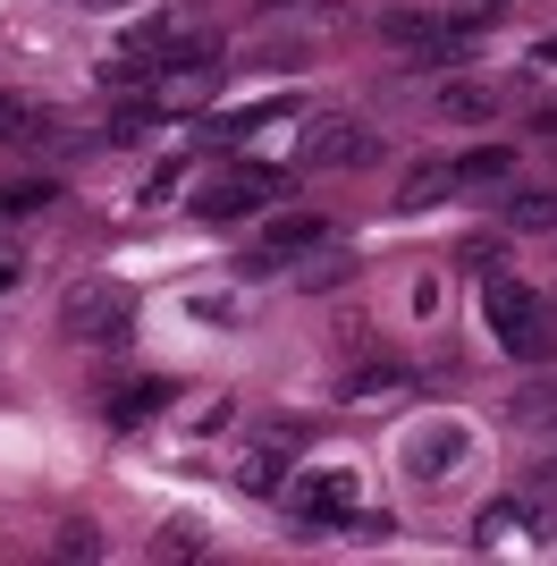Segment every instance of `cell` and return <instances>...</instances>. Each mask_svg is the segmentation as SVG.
<instances>
[{"label": "cell", "mask_w": 557, "mask_h": 566, "mask_svg": "<svg viewBox=\"0 0 557 566\" xmlns=\"http://www.w3.org/2000/svg\"><path fill=\"white\" fill-rule=\"evenodd\" d=\"M482 313H490V331H498V347H507V355L549 364L557 331H549V296H540V287H524L515 271H490V280H482Z\"/></svg>", "instance_id": "cell-1"}, {"label": "cell", "mask_w": 557, "mask_h": 566, "mask_svg": "<svg viewBox=\"0 0 557 566\" xmlns=\"http://www.w3.org/2000/svg\"><path fill=\"white\" fill-rule=\"evenodd\" d=\"M60 331H69L76 347H118V338L136 331V296L118 280H76L69 296H60Z\"/></svg>", "instance_id": "cell-2"}, {"label": "cell", "mask_w": 557, "mask_h": 566, "mask_svg": "<svg viewBox=\"0 0 557 566\" xmlns=\"http://www.w3.org/2000/svg\"><path fill=\"white\" fill-rule=\"evenodd\" d=\"M271 195H287V178H278L271 161H237V169H211L203 187H195V220H211V229H229V220L262 212Z\"/></svg>", "instance_id": "cell-3"}, {"label": "cell", "mask_w": 557, "mask_h": 566, "mask_svg": "<svg viewBox=\"0 0 557 566\" xmlns=\"http://www.w3.org/2000/svg\"><path fill=\"white\" fill-rule=\"evenodd\" d=\"M464 457H473V431L448 423V415H431V423L406 431V482H422V491H431V482H448Z\"/></svg>", "instance_id": "cell-4"}, {"label": "cell", "mask_w": 557, "mask_h": 566, "mask_svg": "<svg viewBox=\"0 0 557 566\" xmlns=\"http://www.w3.org/2000/svg\"><path fill=\"white\" fill-rule=\"evenodd\" d=\"M287 499H296L304 533H347V516L364 507V491H355V473H347V465L313 473V482H287Z\"/></svg>", "instance_id": "cell-5"}, {"label": "cell", "mask_w": 557, "mask_h": 566, "mask_svg": "<svg viewBox=\"0 0 557 566\" xmlns=\"http://www.w3.org/2000/svg\"><path fill=\"white\" fill-rule=\"evenodd\" d=\"M304 161L313 169H371L380 161V136L364 118H304Z\"/></svg>", "instance_id": "cell-6"}, {"label": "cell", "mask_w": 557, "mask_h": 566, "mask_svg": "<svg viewBox=\"0 0 557 566\" xmlns=\"http://www.w3.org/2000/svg\"><path fill=\"white\" fill-rule=\"evenodd\" d=\"M473 43H482L473 18H431L414 34V69H456V60H473Z\"/></svg>", "instance_id": "cell-7"}, {"label": "cell", "mask_w": 557, "mask_h": 566, "mask_svg": "<svg viewBox=\"0 0 557 566\" xmlns=\"http://www.w3.org/2000/svg\"><path fill=\"white\" fill-rule=\"evenodd\" d=\"M271 118H287V102H254V111H203L195 118V144H220V153H229V144H245L254 136V127H271Z\"/></svg>", "instance_id": "cell-8"}, {"label": "cell", "mask_w": 557, "mask_h": 566, "mask_svg": "<svg viewBox=\"0 0 557 566\" xmlns=\"http://www.w3.org/2000/svg\"><path fill=\"white\" fill-rule=\"evenodd\" d=\"M287 482H296V473H287V449H278V440H254V449L237 457V491H254V499H278Z\"/></svg>", "instance_id": "cell-9"}, {"label": "cell", "mask_w": 557, "mask_h": 566, "mask_svg": "<svg viewBox=\"0 0 557 566\" xmlns=\"http://www.w3.org/2000/svg\"><path fill=\"white\" fill-rule=\"evenodd\" d=\"M456 195V161H414L406 178H397V203L406 212H431V203H448Z\"/></svg>", "instance_id": "cell-10"}, {"label": "cell", "mask_w": 557, "mask_h": 566, "mask_svg": "<svg viewBox=\"0 0 557 566\" xmlns=\"http://www.w3.org/2000/svg\"><path fill=\"white\" fill-rule=\"evenodd\" d=\"M406 389H414V373H406V364H355L338 398H347V406H380V398H406Z\"/></svg>", "instance_id": "cell-11"}, {"label": "cell", "mask_w": 557, "mask_h": 566, "mask_svg": "<svg viewBox=\"0 0 557 566\" xmlns=\"http://www.w3.org/2000/svg\"><path fill=\"white\" fill-rule=\"evenodd\" d=\"M153 127H169V102H161V94H144V102L127 94V102L111 111V127H102V144H144Z\"/></svg>", "instance_id": "cell-12"}, {"label": "cell", "mask_w": 557, "mask_h": 566, "mask_svg": "<svg viewBox=\"0 0 557 566\" xmlns=\"http://www.w3.org/2000/svg\"><path fill=\"white\" fill-rule=\"evenodd\" d=\"M178 398V380H127V389H111V423H153V415H161V406Z\"/></svg>", "instance_id": "cell-13"}, {"label": "cell", "mask_w": 557, "mask_h": 566, "mask_svg": "<svg viewBox=\"0 0 557 566\" xmlns=\"http://www.w3.org/2000/svg\"><path fill=\"white\" fill-rule=\"evenodd\" d=\"M322 237H329V220H322V212H278V220H271V237H262V262L304 254V245H322Z\"/></svg>", "instance_id": "cell-14"}, {"label": "cell", "mask_w": 557, "mask_h": 566, "mask_svg": "<svg viewBox=\"0 0 557 566\" xmlns=\"http://www.w3.org/2000/svg\"><path fill=\"white\" fill-rule=\"evenodd\" d=\"M507 423H515V431H557V373L515 389V398H507Z\"/></svg>", "instance_id": "cell-15"}, {"label": "cell", "mask_w": 557, "mask_h": 566, "mask_svg": "<svg viewBox=\"0 0 557 566\" xmlns=\"http://www.w3.org/2000/svg\"><path fill=\"white\" fill-rule=\"evenodd\" d=\"M195 25H203V9H195V0H161V9L144 18V34H136V43H144V51H169V43H186Z\"/></svg>", "instance_id": "cell-16"}, {"label": "cell", "mask_w": 557, "mask_h": 566, "mask_svg": "<svg viewBox=\"0 0 557 566\" xmlns=\"http://www.w3.org/2000/svg\"><path fill=\"white\" fill-rule=\"evenodd\" d=\"M498 212H507V229H557V187H507Z\"/></svg>", "instance_id": "cell-17"}, {"label": "cell", "mask_w": 557, "mask_h": 566, "mask_svg": "<svg viewBox=\"0 0 557 566\" xmlns=\"http://www.w3.org/2000/svg\"><path fill=\"white\" fill-rule=\"evenodd\" d=\"M355 271V254L338 245V237H322V245H304V262H296V287H338Z\"/></svg>", "instance_id": "cell-18"}, {"label": "cell", "mask_w": 557, "mask_h": 566, "mask_svg": "<svg viewBox=\"0 0 557 566\" xmlns=\"http://www.w3.org/2000/svg\"><path fill=\"white\" fill-rule=\"evenodd\" d=\"M102 85H118V94H127V85H153V94H161V51H111V60H102Z\"/></svg>", "instance_id": "cell-19"}, {"label": "cell", "mask_w": 557, "mask_h": 566, "mask_svg": "<svg viewBox=\"0 0 557 566\" xmlns=\"http://www.w3.org/2000/svg\"><path fill=\"white\" fill-rule=\"evenodd\" d=\"M507 178H515V153H507V144H473V153L456 161V187H507Z\"/></svg>", "instance_id": "cell-20"}, {"label": "cell", "mask_w": 557, "mask_h": 566, "mask_svg": "<svg viewBox=\"0 0 557 566\" xmlns=\"http://www.w3.org/2000/svg\"><path fill=\"white\" fill-rule=\"evenodd\" d=\"M440 111L448 118H490L498 111V85L490 76H456V85H440Z\"/></svg>", "instance_id": "cell-21"}, {"label": "cell", "mask_w": 557, "mask_h": 566, "mask_svg": "<svg viewBox=\"0 0 557 566\" xmlns=\"http://www.w3.org/2000/svg\"><path fill=\"white\" fill-rule=\"evenodd\" d=\"M515 516H524V499H490L482 516H473V549H498L515 533Z\"/></svg>", "instance_id": "cell-22"}, {"label": "cell", "mask_w": 557, "mask_h": 566, "mask_svg": "<svg viewBox=\"0 0 557 566\" xmlns=\"http://www.w3.org/2000/svg\"><path fill=\"white\" fill-rule=\"evenodd\" d=\"M51 195H60L51 178H18V187H0V220H9V212H43Z\"/></svg>", "instance_id": "cell-23"}, {"label": "cell", "mask_w": 557, "mask_h": 566, "mask_svg": "<svg viewBox=\"0 0 557 566\" xmlns=\"http://www.w3.org/2000/svg\"><path fill=\"white\" fill-rule=\"evenodd\" d=\"M464 271H473V280H490V271H507V245H498V237H464Z\"/></svg>", "instance_id": "cell-24"}, {"label": "cell", "mask_w": 557, "mask_h": 566, "mask_svg": "<svg viewBox=\"0 0 557 566\" xmlns=\"http://www.w3.org/2000/svg\"><path fill=\"white\" fill-rule=\"evenodd\" d=\"M422 25H431V9H389V18H380V34H389L397 51H414V34Z\"/></svg>", "instance_id": "cell-25"}, {"label": "cell", "mask_w": 557, "mask_h": 566, "mask_svg": "<svg viewBox=\"0 0 557 566\" xmlns=\"http://www.w3.org/2000/svg\"><path fill=\"white\" fill-rule=\"evenodd\" d=\"M51 549H60V558H102V533L76 516V524H60V542H51Z\"/></svg>", "instance_id": "cell-26"}, {"label": "cell", "mask_w": 557, "mask_h": 566, "mask_svg": "<svg viewBox=\"0 0 557 566\" xmlns=\"http://www.w3.org/2000/svg\"><path fill=\"white\" fill-rule=\"evenodd\" d=\"M161 558H195V549H203V524H161Z\"/></svg>", "instance_id": "cell-27"}, {"label": "cell", "mask_w": 557, "mask_h": 566, "mask_svg": "<svg viewBox=\"0 0 557 566\" xmlns=\"http://www.w3.org/2000/svg\"><path fill=\"white\" fill-rule=\"evenodd\" d=\"M178 178H186V153H169V161H161V169H153V178H144V203H161V195H169V187H178Z\"/></svg>", "instance_id": "cell-28"}, {"label": "cell", "mask_w": 557, "mask_h": 566, "mask_svg": "<svg viewBox=\"0 0 557 566\" xmlns=\"http://www.w3.org/2000/svg\"><path fill=\"white\" fill-rule=\"evenodd\" d=\"M25 118H34V111H25L18 94H0V144H25Z\"/></svg>", "instance_id": "cell-29"}, {"label": "cell", "mask_w": 557, "mask_h": 566, "mask_svg": "<svg viewBox=\"0 0 557 566\" xmlns=\"http://www.w3.org/2000/svg\"><path fill=\"white\" fill-rule=\"evenodd\" d=\"M195 322H237V296H195Z\"/></svg>", "instance_id": "cell-30"}, {"label": "cell", "mask_w": 557, "mask_h": 566, "mask_svg": "<svg viewBox=\"0 0 557 566\" xmlns=\"http://www.w3.org/2000/svg\"><path fill=\"white\" fill-rule=\"evenodd\" d=\"M93 9H127V0H93Z\"/></svg>", "instance_id": "cell-31"}, {"label": "cell", "mask_w": 557, "mask_h": 566, "mask_svg": "<svg viewBox=\"0 0 557 566\" xmlns=\"http://www.w3.org/2000/svg\"><path fill=\"white\" fill-rule=\"evenodd\" d=\"M490 9H498V0H490Z\"/></svg>", "instance_id": "cell-32"}]
</instances>
